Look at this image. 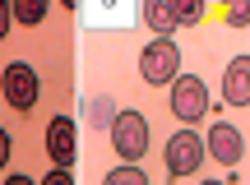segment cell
<instances>
[{
    "mask_svg": "<svg viewBox=\"0 0 250 185\" xmlns=\"http://www.w3.org/2000/svg\"><path fill=\"white\" fill-rule=\"evenodd\" d=\"M9 23H14V5H5V0H0V42L9 37Z\"/></svg>",
    "mask_w": 250,
    "mask_h": 185,
    "instance_id": "obj_17",
    "label": "cell"
},
{
    "mask_svg": "<svg viewBox=\"0 0 250 185\" xmlns=\"http://www.w3.org/2000/svg\"><path fill=\"white\" fill-rule=\"evenodd\" d=\"M223 102L227 106H250V56H232L223 70Z\"/></svg>",
    "mask_w": 250,
    "mask_h": 185,
    "instance_id": "obj_8",
    "label": "cell"
},
{
    "mask_svg": "<svg viewBox=\"0 0 250 185\" xmlns=\"http://www.w3.org/2000/svg\"><path fill=\"white\" fill-rule=\"evenodd\" d=\"M46 158H51V167H74V158H79V125L70 121V116H51V125H46Z\"/></svg>",
    "mask_w": 250,
    "mask_h": 185,
    "instance_id": "obj_6",
    "label": "cell"
},
{
    "mask_svg": "<svg viewBox=\"0 0 250 185\" xmlns=\"http://www.w3.org/2000/svg\"><path fill=\"white\" fill-rule=\"evenodd\" d=\"M102 185H148V171L125 162V167H111L107 176H102Z\"/></svg>",
    "mask_w": 250,
    "mask_h": 185,
    "instance_id": "obj_10",
    "label": "cell"
},
{
    "mask_svg": "<svg viewBox=\"0 0 250 185\" xmlns=\"http://www.w3.org/2000/svg\"><path fill=\"white\" fill-rule=\"evenodd\" d=\"M0 185H37L33 176H28V171H14V176H5V181H0Z\"/></svg>",
    "mask_w": 250,
    "mask_h": 185,
    "instance_id": "obj_18",
    "label": "cell"
},
{
    "mask_svg": "<svg viewBox=\"0 0 250 185\" xmlns=\"http://www.w3.org/2000/svg\"><path fill=\"white\" fill-rule=\"evenodd\" d=\"M139 74H144V83H153V88H171V83L181 79V46H176V37H153V42L139 51Z\"/></svg>",
    "mask_w": 250,
    "mask_h": 185,
    "instance_id": "obj_1",
    "label": "cell"
},
{
    "mask_svg": "<svg viewBox=\"0 0 250 185\" xmlns=\"http://www.w3.org/2000/svg\"><path fill=\"white\" fill-rule=\"evenodd\" d=\"M111 148L121 153V162L139 167L144 153H148V121H144L139 111H121L116 125H111Z\"/></svg>",
    "mask_w": 250,
    "mask_h": 185,
    "instance_id": "obj_3",
    "label": "cell"
},
{
    "mask_svg": "<svg viewBox=\"0 0 250 185\" xmlns=\"http://www.w3.org/2000/svg\"><path fill=\"white\" fill-rule=\"evenodd\" d=\"M37 185H74V176H70L65 167H51V171H46V176L37 181Z\"/></svg>",
    "mask_w": 250,
    "mask_h": 185,
    "instance_id": "obj_15",
    "label": "cell"
},
{
    "mask_svg": "<svg viewBox=\"0 0 250 185\" xmlns=\"http://www.w3.org/2000/svg\"><path fill=\"white\" fill-rule=\"evenodd\" d=\"M223 14H227V23H232V28H250V0H232Z\"/></svg>",
    "mask_w": 250,
    "mask_h": 185,
    "instance_id": "obj_14",
    "label": "cell"
},
{
    "mask_svg": "<svg viewBox=\"0 0 250 185\" xmlns=\"http://www.w3.org/2000/svg\"><path fill=\"white\" fill-rule=\"evenodd\" d=\"M199 19H204V0H181V5H176V23L181 28L199 23Z\"/></svg>",
    "mask_w": 250,
    "mask_h": 185,
    "instance_id": "obj_13",
    "label": "cell"
},
{
    "mask_svg": "<svg viewBox=\"0 0 250 185\" xmlns=\"http://www.w3.org/2000/svg\"><path fill=\"white\" fill-rule=\"evenodd\" d=\"M0 93H5V102L14 106V111H33L37 97H42V79H37V70L28 61H14L0 74Z\"/></svg>",
    "mask_w": 250,
    "mask_h": 185,
    "instance_id": "obj_2",
    "label": "cell"
},
{
    "mask_svg": "<svg viewBox=\"0 0 250 185\" xmlns=\"http://www.w3.org/2000/svg\"><path fill=\"white\" fill-rule=\"evenodd\" d=\"M116 116H121V111L107 102V97H93V102H88V121L98 125V130H111V125H116Z\"/></svg>",
    "mask_w": 250,
    "mask_h": 185,
    "instance_id": "obj_12",
    "label": "cell"
},
{
    "mask_svg": "<svg viewBox=\"0 0 250 185\" xmlns=\"http://www.w3.org/2000/svg\"><path fill=\"white\" fill-rule=\"evenodd\" d=\"M9 153H14V139H9V130L0 125V171L9 167Z\"/></svg>",
    "mask_w": 250,
    "mask_h": 185,
    "instance_id": "obj_16",
    "label": "cell"
},
{
    "mask_svg": "<svg viewBox=\"0 0 250 185\" xmlns=\"http://www.w3.org/2000/svg\"><path fill=\"white\" fill-rule=\"evenodd\" d=\"M204 148L213 153V162H223V167H236V162L246 158V134L236 130L232 121H213L204 134Z\"/></svg>",
    "mask_w": 250,
    "mask_h": 185,
    "instance_id": "obj_7",
    "label": "cell"
},
{
    "mask_svg": "<svg viewBox=\"0 0 250 185\" xmlns=\"http://www.w3.org/2000/svg\"><path fill=\"white\" fill-rule=\"evenodd\" d=\"M199 185H227V181H199Z\"/></svg>",
    "mask_w": 250,
    "mask_h": 185,
    "instance_id": "obj_19",
    "label": "cell"
},
{
    "mask_svg": "<svg viewBox=\"0 0 250 185\" xmlns=\"http://www.w3.org/2000/svg\"><path fill=\"white\" fill-rule=\"evenodd\" d=\"M171 116L186 125L204 121L208 116V83L199 79V74H181L176 83H171Z\"/></svg>",
    "mask_w": 250,
    "mask_h": 185,
    "instance_id": "obj_5",
    "label": "cell"
},
{
    "mask_svg": "<svg viewBox=\"0 0 250 185\" xmlns=\"http://www.w3.org/2000/svg\"><path fill=\"white\" fill-rule=\"evenodd\" d=\"M139 14H144V23H148L158 37H171V33L181 28V23H176V5H167V0H144Z\"/></svg>",
    "mask_w": 250,
    "mask_h": 185,
    "instance_id": "obj_9",
    "label": "cell"
},
{
    "mask_svg": "<svg viewBox=\"0 0 250 185\" xmlns=\"http://www.w3.org/2000/svg\"><path fill=\"white\" fill-rule=\"evenodd\" d=\"M46 9H51L46 0H19V5H14V19L23 28H33V23H42V19H46Z\"/></svg>",
    "mask_w": 250,
    "mask_h": 185,
    "instance_id": "obj_11",
    "label": "cell"
},
{
    "mask_svg": "<svg viewBox=\"0 0 250 185\" xmlns=\"http://www.w3.org/2000/svg\"><path fill=\"white\" fill-rule=\"evenodd\" d=\"M204 139H199L195 130H171V139H167V176L176 181V176H195L199 167H204Z\"/></svg>",
    "mask_w": 250,
    "mask_h": 185,
    "instance_id": "obj_4",
    "label": "cell"
}]
</instances>
